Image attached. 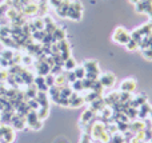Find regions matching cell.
Segmentation results:
<instances>
[{"instance_id":"obj_7","label":"cell","mask_w":152,"mask_h":143,"mask_svg":"<svg viewBox=\"0 0 152 143\" xmlns=\"http://www.w3.org/2000/svg\"><path fill=\"white\" fill-rule=\"evenodd\" d=\"M26 125H27L26 117L21 115V114H19V112H15L13 117H12V120H11V125H10L11 127H12L13 130H16V131H20V130H23V128L26 127Z\"/></svg>"},{"instance_id":"obj_25","label":"cell","mask_w":152,"mask_h":143,"mask_svg":"<svg viewBox=\"0 0 152 143\" xmlns=\"http://www.w3.org/2000/svg\"><path fill=\"white\" fill-rule=\"evenodd\" d=\"M37 112V117H39L40 120H44L45 118L48 117V114H50V107H39V109L36 110Z\"/></svg>"},{"instance_id":"obj_36","label":"cell","mask_w":152,"mask_h":143,"mask_svg":"<svg viewBox=\"0 0 152 143\" xmlns=\"http://www.w3.org/2000/svg\"><path fill=\"white\" fill-rule=\"evenodd\" d=\"M35 3H42V1H44V0H34Z\"/></svg>"},{"instance_id":"obj_27","label":"cell","mask_w":152,"mask_h":143,"mask_svg":"<svg viewBox=\"0 0 152 143\" xmlns=\"http://www.w3.org/2000/svg\"><path fill=\"white\" fill-rule=\"evenodd\" d=\"M91 91H94V92L99 94V95L102 96L103 91H104V87H103V86H102V83H100L99 80H96V82L94 83V87H92V90H91Z\"/></svg>"},{"instance_id":"obj_10","label":"cell","mask_w":152,"mask_h":143,"mask_svg":"<svg viewBox=\"0 0 152 143\" xmlns=\"http://www.w3.org/2000/svg\"><path fill=\"white\" fill-rule=\"evenodd\" d=\"M151 107L150 103L148 102H145V103H143L142 106L137 109V119L140 120H145L148 117H150V111H151Z\"/></svg>"},{"instance_id":"obj_15","label":"cell","mask_w":152,"mask_h":143,"mask_svg":"<svg viewBox=\"0 0 152 143\" xmlns=\"http://www.w3.org/2000/svg\"><path fill=\"white\" fill-rule=\"evenodd\" d=\"M69 0H63L61 1V4L59 5L58 8H56V13H58L60 18H67V15H68V10H69Z\"/></svg>"},{"instance_id":"obj_17","label":"cell","mask_w":152,"mask_h":143,"mask_svg":"<svg viewBox=\"0 0 152 143\" xmlns=\"http://www.w3.org/2000/svg\"><path fill=\"white\" fill-rule=\"evenodd\" d=\"M39 103V107H50V99H48V94L47 92H42L37 91V95L35 98Z\"/></svg>"},{"instance_id":"obj_34","label":"cell","mask_w":152,"mask_h":143,"mask_svg":"<svg viewBox=\"0 0 152 143\" xmlns=\"http://www.w3.org/2000/svg\"><path fill=\"white\" fill-rule=\"evenodd\" d=\"M129 1H131V3H134V4H135V5H136V4H137V3H139V1H140V0H129Z\"/></svg>"},{"instance_id":"obj_30","label":"cell","mask_w":152,"mask_h":143,"mask_svg":"<svg viewBox=\"0 0 152 143\" xmlns=\"http://www.w3.org/2000/svg\"><path fill=\"white\" fill-rule=\"evenodd\" d=\"M126 47L128 48L129 51H136V50H139V43L131 39V40H129V42L126 44Z\"/></svg>"},{"instance_id":"obj_22","label":"cell","mask_w":152,"mask_h":143,"mask_svg":"<svg viewBox=\"0 0 152 143\" xmlns=\"http://www.w3.org/2000/svg\"><path fill=\"white\" fill-rule=\"evenodd\" d=\"M124 114L127 115V118H128L129 120H135V119H137V109H135V107L128 106L126 110H124Z\"/></svg>"},{"instance_id":"obj_33","label":"cell","mask_w":152,"mask_h":143,"mask_svg":"<svg viewBox=\"0 0 152 143\" xmlns=\"http://www.w3.org/2000/svg\"><path fill=\"white\" fill-rule=\"evenodd\" d=\"M79 143H94V141H92V138H91V135H89V134L83 133V135H81L80 142H79Z\"/></svg>"},{"instance_id":"obj_18","label":"cell","mask_w":152,"mask_h":143,"mask_svg":"<svg viewBox=\"0 0 152 143\" xmlns=\"http://www.w3.org/2000/svg\"><path fill=\"white\" fill-rule=\"evenodd\" d=\"M119 95H120V92H118V91L108 94L107 96H104L105 104H107V106H110V107H112L113 104H116L119 102Z\"/></svg>"},{"instance_id":"obj_13","label":"cell","mask_w":152,"mask_h":143,"mask_svg":"<svg viewBox=\"0 0 152 143\" xmlns=\"http://www.w3.org/2000/svg\"><path fill=\"white\" fill-rule=\"evenodd\" d=\"M43 20H44V31L45 34H52L53 31L56 29V23L52 20V18H50L48 15H45L44 18H43Z\"/></svg>"},{"instance_id":"obj_26","label":"cell","mask_w":152,"mask_h":143,"mask_svg":"<svg viewBox=\"0 0 152 143\" xmlns=\"http://www.w3.org/2000/svg\"><path fill=\"white\" fill-rule=\"evenodd\" d=\"M74 72H75L76 79L83 80L84 78H86V70H84L83 66H76V68L74 70Z\"/></svg>"},{"instance_id":"obj_14","label":"cell","mask_w":152,"mask_h":143,"mask_svg":"<svg viewBox=\"0 0 152 143\" xmlns=\"http://www.w3.org/2000/svg\"><path fill=\"white\" fill-rule=\"evenodd\" d=\"M34 84L36 86L37 91H42V92H47V91H48V86L45 84V79H44V76H42V75L35 76Z\"/></svg>"},{"instance_id":"obj_3","label":"cell","mask_w":152,"mask_h":143,"mask_svg":"<svg viewBox=\"0 0 152 143\" xmlns=\"http://www.w3.org/2000/svg\"><path fill=\"white\" fill-rule=\"evenodd\" d=\"M83 16V4L77 0H72L69 3V10L67 18L72 19V20H80Z\"/></svg>"},{"instance_id":"obj_37","label":"cell","mask_w":152,"mask_h":143,"mask_svg":"<svg viewBox=\"0 0 152 143\" xmlns=\"http://www.w3.org/2000/svg\"><path fill=\"white\" fill-rule=\"evenodd\" d=\"M143 143H151V142H143Z\"/></svg>"},{"instance_id":"obj_29","label":"cell","mask_w":152,"mask_h":143,"mask_svg":"<svg viewBox=\"0 0 152 143\" xmlns=\"http://www.w3.org/2000/svg\"><path fill=\"white\" fill-rule=\"evenodd\" d=\"M61 72H64V68L61 64H55V66L51 67V74L59 75V74H61Z\"/></svg>"},{"instance_id":"obj_5","label":"cell","mask_w":152,"mask_h":143,"mask_svg":"<svg viewBox=\"0 0 152 143\" xmlns=\"http://www.w3.org/2000/svg\"><path fill=\"white\" fill-rule=\"evenodd\" d=\"M97 80L102 83V86L104 88H112L116 83V76L112 72H104V74L99 75V79Z\"/></svg>"},{"instance_id":"obj_21","label":"cell","mask_w":152,"mask_h":143,"mask_svg":"<svg viewBox=\"0 0 152 143\" xmlns=\"http://www.w3.org/2000/svg\"><path fill=\"white\" fill-rule=\"evenodd\" d=\"M124 142H126V136H124V134L119 133V131L112 134L110 136V141H108V143H124Z\"/></svg>"},{"instance_id":"obj_20","label":"cell","mask_w":152,"mask_h":143,"mask_svg":"<svg viewBox=\"0 0 152 143\" xmlns=\"http://www.w3.org/2000/svg\"><path fill=\"white\" fill-rule=\"evenodd\" d=\"M71 88H72V91L74 92H77V94H80V92H86V90H84V84H83V80H79V79H76L74 83H71Z\"/></svg>"},{"instance_id":"obj_31","label":"cell","mask_w":152,"mask_h":143,"mask_svg":"<svg viewBox=\"0 0 152 143\" xmlns=\"http://www.w3.org/2000/svg\"><path fill=\"white\" fill-rule=\"evenodd\" d=\"M66 76H67V82H68V84H71V83H74L76 80L74 71H66Z\"/></svg>"},{"instance_id":"obj_24","label":"cell","mask_w":152,"mask_h":143,"mask_svg":"<svg viewBox=\"0 0 152 143\" xmlns=\"http://www.w3.org/2000/svg\"><path fill=\"white\" fill-rule=\"evenodd\" d=\"M34 56L32 55H29L28 52L27 54H23V55H21V62L20 63L23 64L24 67H28V66H32V64H34Z\"/></svg>"},{"instance_id":"obj_23","label":"cell","mask_w":152,"mask_h":143,"mask_svg":"<svg viewBox=\"0 0 152 143\" xmlns=\"http://www.w3.org/2000/svg\"><path fill=\"white\" fill-rule=\"evenodd\" d=\"M13 55H15V51L11 50V48H5V50H3L1 52H0V58L5 59V60H8V62H12ZM11 64H12V63H11Z\"/></svg>"},{"instance_id":"obj_11","label":"cell","mask_w":152,"mask_h":143,"mask_svg":"<svg viewBox=\"0 0 152 143\" xmlns=\"http://www.w3.org/2000/svg\"><path fill=\"white\" fill-rule=\"evenodd\" d=\"M68 100H69V106L71 107H80V106H83V104H86L84 96L77 92H72V95L68 98Z\"/></svg>"},{"instance_id":"obj_16","label":"cell","mask_w":152,"mask_h":143,"mask_svg":"<svg viewBox=\"0 0 152 143\" xmlns=\"http://www.w3.org/2000/svg\"><path fill=\"white\" fill-rule=\"evenodd\" d=\"M52 37H53V40H55V43H58V42H61V40H66V37H67V32H66V29L63 28V27H56V29L52 32Z\"/></svg>"},{"instance_id":"obj_28","label":"cell","mask_w":152,"mask_h":143,"mask_svg":"<svg viewBox=\"0 0 152 143\" xmlns=\"http://www.w3.org/2000/svg\"><path fill=\"white\" fill-rule=\"evenodd\" d=\"M44 79H45V84L48 86V88L52 87V86H55V75H53V74H48V75H45Z\"/></svg>"},{"instance_id":"obj_32","label":"cell","mask_w":152,"mask_h":143,"mask_svg":"<svg viewBox=\"0 0 152 143\" xmlns=\"http://www.w3.org/2000/svg\"><path fill=\"white\" fill-rule=\"evenodd\" d=\"M143 54V56H144L145 59H148V60H152V47L150 48H145V50H140Z\"/></svg>"},{"instance_id":"obj_4","label":"cell","mask_w":152,"mask_h":143,"mask_svg":"<svg viewBox=\"0 0 152 143\" xmlns=\"http://www.w3.org/2000/svg\"><path fill=\"white\" fill-rule=\"evenodd\" d=\"M26 122H27V126H29L31 130L36 131V130H40V128L43 127V120L39 119L36 110H31V111L26 115Z\"/></svg>"},{"instance_id":"obj_2","label":"cell","mask_w":152,"mask_h":143,"mask_svg":"<svg viewBox=\"0 0 152 143\" xmlns=\"http://www.w3.org/2000/svg\"><path fill=\"white\" fill-rule=\"evenodd\" d=\"M112 40L119 43V44L126 45L127 43L131 40V32H128L126 28H123V27H118L112 34Z\"/></svg>"},{"instance_id":"obj_8","label":"cell","mask_w":152,"mask_h":143,"mask_svg":"<svg viewBox=\"0 0 152 143\" xmlns=\"http://www.w3.org/2000/svg\"><path fill=\"white\" fill-rule=\"evenodd\" d=\"M59 44V51H60V55L63 58V60L71 58V45H69L68 40H61V42H58Z\"/></svg>"},{"instance_id":"obj_1","label":"cell","mask_w":152,"mask_h":143,"mask_svg":"<svg viewBox=\"0 0 152 143\" xmlns=\"http://www.w3.org/2000/svg\"><path fill=\"white\" fill-rule=\"evenodd\" d=\"M81 66L86 70V78L91 80H97L99 79V75L102 74L99 68V64L96 60H86Z\"/></svg>"},{"instance_id":"obj_6","label":"cell","mask_w":152,"mask_h":143,"mask_svg":"<svg viewBox=\"0 0 152 143\" xmlns=\"http://www.w3.org/2000/svg\"><path fill=\"white\" fill-rule=\"evenodd\" d=\"M96 117H97V115L95 114V112L92 111L91 109H87V110H84V112L81 114L79 123H80L81 127H84V126H88V125H94Z\"/></svg>"},{"instance_id":"obj_12","label":"cell","mask_w":152,"mask_h":143,"mask_svg":"<svg viewBox=\"0 0 152 143\" xmlns=\"http://www.w3.org/2000/svg\"><path fill=\"white\" fill-rule=\"evenodd\" d=\"M105 106H107V104H105L104 98H103V96H100V98H97L96 100H94L92 103H89V109H91L96 115L99 114V112L102 111V110L104 109Z\"/></svg>"},{"instance_id":"obj_19","label":"cell","mask_w":152,"mask_h":143,"mask_svg":"<svg viewBox=\"0 0 152 143\" xmlns=\"http://www.w3.org/2000/svg\"><path fill=\"white\" fill-rule=\"evenodd\" d=\"M76 66H77V63L75 62V59L72 58H68V59H66L64 60V63H63V68H64V71H74V70L76 68Z\"/></svg>"},{"instance_id":"obj_9","label":"cell","mask_w":152,"mask_h":143,"mask_svg":"<svg viewBox=\"0 0 152 143\" xmlns=\"http://www.w3.org/2000/svg\"><path fill=\"white\" fill-rule=\"evenodd\" d=\"M136 88V80L132 79V78H128V79L123 80L120 84V91L121 92H128V94H132Z\"/></svg>"},{"instance_id":"obj_35","label":"cell","mask_w":152,"mask_h":143,"mask_svg":"<svg viewBox=\"0 0 152 143\" xmlns=\"http://www.w3.org/2000/svg\"><path fill=\"white\" fill-rule=\"evenodd\" d=\"M151 119V123H152V107H151V111H150V117H148Z\"/></svg>"}]
</instances>
